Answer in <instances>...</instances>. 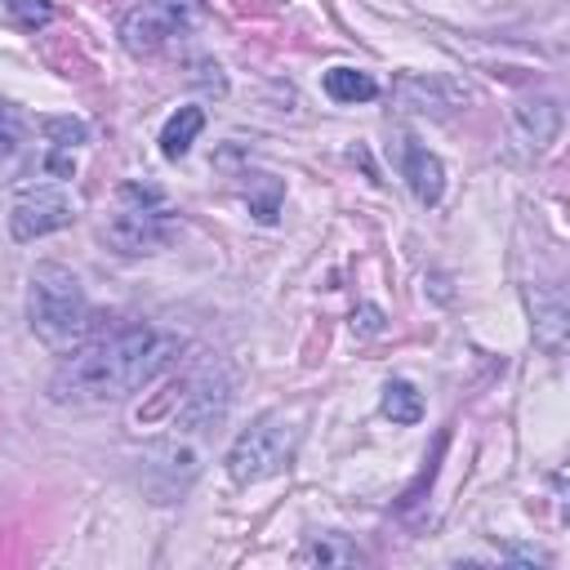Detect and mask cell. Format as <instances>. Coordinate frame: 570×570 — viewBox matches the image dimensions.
Instances as JSON below:
<instances>
[{
	"label": "cell",
	"instance_id": "obj_1",
	"mask_svg": "<svg viewBox=\"0 0 570 570\" xmlns=\"http://www.w3.org/2000/svg\"><path fill=\"white\" fill-rule=\"evenodd\" d=\"M178 343L142 321L116 325L98 338H85L80 347L62 352V365L49 379V396L58 405H102L125 401L142 392L169 361Z\"/></svg>",
	"mask_w": 570,
	"mask_h": 570
},
{
	"label": "cell",
	"instance_id": "obj_2",
	"mask_svg": "<svg viewBox=\"0 0 570 570\" xmlns=\"http://www.w3.org/2000/svg\"><path fill=\"white\" fill-rule=\"evenodd\" d=\"M27 325L49 352H71L89 338V298L71 267L40 263L27 276Z\"/></svg>",
	"mask_w": 570,
	"mask_h": 570
},
{
	"label": "cell",
	"instance_id": "obj_3",
	"mask_svg": "<svg viewBox=\"0 0 570 570\" xmlns=\"http://www.w3.org/2000/svg\"><path fill=\"white\" fill-rule=\"evenodd\" d=\"M102 232L120 254H156V249H165L174 240L178 214H174V205L165 200L160 187L125 183L116 191V214L107 218Z\"/></svg>",
	"mask_w": 570,
	"mask_h": 570
},
{
	"label": "cell",
	"instance_id": "obj_4",
	"mask_svg": "<svg viewBox=\"0 0 570 570\" xmlns=\"http://www.w3.org/2000/svg\"><path fill=\"white\" fill-rule=\"evenodd\" d=\"M294 450H298V419H285L281 410H272V414H258L232 441L223 463H227V476L236 485H254V481H267V476L285 472Z\"/></svg>",
	"mask_w": 570,
	"mask_h": 570
},
{
	"label": "cell",
	"instance_id": "obj_5",
	"mask_svg": "<svg viewBox=\"0 0 570 570\" xmlns=\"http://www.w3.org/2000/svg\"><path fill=\"white\" fill-rule=\"evenodd\" d=\"M232 392H236L232 370L223 361H205L187 379V387L178 396V410H174L178 436H205V432H214L227 419V410H232Z\"/></svg>",
	"mask_w": 570,
	"mask_h": 570
},
{
	"label": "cell",
	"instance_id": "obj_6",
	"mask_svg": "<svg viewBox=\"0 0 570 570\" xmlns=\"http://www.w3.org/2000/svg\"><path fill=\"white\" fill-rule=\"evenodd\" d=\"M196 22H200V0H142V4H134L125 13L120 45L134 58H147V53L165 49L174 36H183Z\"/></svg>",
	"mask_w": 570,
	"mask_h": 570
},
{
	"label": "cell",
	"instance_id": "obj_7",
	"mask_svg": "<svg viewBox=\"0 0 570 570\" xmlns=\"http://www.w3.org/2000/svg\"><path fill=\"white\" fill-rule=\"evenodd\" d=\"M76 218V205L62 187H27L9 205V232L13 240H40L49 232H62Z\"/></svg>",
	"mask_w": 570,
	"mask_h": 570
},
{
	"label": "cell",
	"instance_id": "obj_8",
	"mask_svg": "<svg viewBox=\"0 0 570 570\" xmlns=\"http://www.w3.org/2000/svg\"><path fill=\"white\" fill-rule=\"evenodd\" d=\"M196 472H200V454H196V445H187V436H169V441L151 445L142 459V476H147V490L156 494V503L178 499Z\"/></svg>",
	"mask_w": 570,
	"mask_h": 570
},
{
	"label": "cell",
	"instance_id": "obj_9",
	"mask_svg": "<svg viewBox=\"0 0 570 570\" xmlns=\"http://www.w3.org/2000/svg\"><path fill=\"white\" fill-rule=\"evenodd\" d=\"M401 174H405L410 191L419 196V205H436V200H441V191H445V169H441V160H436L428 147H419L414 138L405 142V165H401Z\"/></svg>",
	"mask_w": 570,
	"mask_h": 570
},
{
	"label": "cell",
	"instance_id": "obj_10",
	"mask_svg": "<svg viewBox=\"0 0 570 570\" xmlns=\"http://www.w3.org/2000/svg\"><path fill=\"white\" fill-rule=\"evenodd\" d=\"M517 129L530 138L534 151H543V147L557 138V129H561V107H557V98L521 102V107H517Z\"/></svg>",
	"mask_w": 570,
	"mask_h": 570
},
{
	"label": "cell",
	"instance_id": "obj_11",
	"mask_svg": "<svg viewBox=\"0 0 570 570\" xmlns=\"http://www.w3.org/2000/svg\"><path fill=\"white\" fill-rule=\"evenodd\" d=\"M200 129H205V111H200V107H178V111L165 120V129H160V156H165V160L187 156V147L196 142Z\"/></svg>",
	"mask_w": 570,
	"mask_h": 570
},
{
	"label": "cell",
	"instance_id": "obj_12",
	"mask_svg": "<svg viewBox=\"0 0 570 570\" xmlns=\"http://www.w3.org/2000/svg\"><path fill=\"white\" fill-rule=\"evenodd\" d=\"M298 566H356L361 548H352L343 534H307V543L294 557Z\"/></svg>",
	"mask_w": 570,
	"mask_h": 570
},
{
	"label": "cell",
	"instance_id": "obj_13",
	"mask_svg": "<svg viewBox=\"0 0 570 570\" xmlns=\"http://www.w3.org/2000/svg\"><path fill=\"white\" fill-rule=\"evenodd\" d=\"M321 85H325V94H330L334 102H370V98L379 94L374 76H370V71H356V67H330Z\"/></svg>",
	"mask_w": 570,
	"mask_h": 570
},
{
	"label": "cell",
	"instance_id": "obj_14",
	"mask_svg": "<svg viewBox=\"0 0 570 570\" xmlns=\"http://www.w3.org/2000/svg\"><path fill=\"white\" fill-rule=\"evenodd\" d=\"M383 414H387L392 423H401V428L419 423V419H423V396H419V387L405 383V379H392V383L383 387Z\"/></svg>",
	"mask_w": 570,
	"mask_h": 570
},
{
	"label": "cell",
	"instance_id": "obj_15",
	"mask_svg": "<svg viewBox=\"0 0 570 570\" xmlns=\"http://www.w3.org/2000/svg\"><path fill=\"white\" fill-rule=\"evenodd\" d=\"M40 129L49 134V142H53V147H67V151H71V147H80V142L89 138L85 120H76V116H45V120H40Z\"/></svg>",
	"mask_w": 570,
	"mask_h": 570
},
{
	"label": "cell",
	"instance_id": "obj_16",
	"mask_svg": "<svg viewBox=\"0 0 570 570\" xmlns=\"http://www.w3.org/2000/svg\"><path fill=\"white\" fill-rule=\"evenodd\" d=\"M4 9L22 22V27H45L53 18V4L49 0H4Z\"/></svg>",
	"mask_w": 570,
	"mask_h": 570
},
{
	"label": "cell",
	"instance_id": "obj_17",
	"mask_svg": "<svg viewBox=\"0 0 570 570\" xmlns=\"http://www.w3.org/2000/svg\"><path fill=\"white\" fill-rule=\"evenodd\" d=\"M352 330H361V334H383V312H379L374 303L356 307V312H352Z\"/></svg>",
	"mask_w": 570,
	"mask_h": 570
},
{
	"label": "cell",
	"instance_id": "obj_18",
	"mask_svg": "<svg viewBox=\"0 0 570 570\" xmlns=\"http://www.w3.org/2000/svg\"><path fill=\"white\" fill-rule=\"evenodd\" d=\"M18 138H22V134H18V120H13V111L0 102V160L18 147Z\"/></svg>",
	"mask_w": 570,
	"mask_h": 570
}]
</instances>
